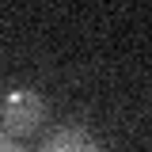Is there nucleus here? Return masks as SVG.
Segmentation results:
<instances>
[{
	"label": "nucleus",
	"mask_w": 152,
	"mask_h": 152,
	"mask_svg": "<svg viewBox=\"0 0 152 152\" xmlns=\"http://www.w3.org/2000/svg\"><path fill=\"white\" fill-rule=\"evenodd\" d=\"M46 114V99L34 88H12L0 103V122L8 133H31Z\"/></svg>",
	"instance_id": "nucleus-1"
},
{
	"label": "nucleus",
	"mask_w": 152,
	"mask_h": 152,
	"mask_svg": "<svg viewBox=\"0 0 152 152\" xmlns=\"http://www.w3.org/2000/svg\"><path fill=\"white\" fill-rule=\"evenodd\" d=\"M38 152H103V145H99L84 126H61V129H53L42 141Z\"/></svg>",
	"instance_id": "nucleus-2"
},
{
	"label": "nucleus",
	"mask_w": 152,
	"mask_h": 152,
	"mask_svg": "<svg viewBox=\"0 0 152 152\" xmlns=\"http://www.w3.org/2000/svg\"><path fill=\"white\" fill-rule=\"evenodd\" d=\"M0 152H23V148H19V145L8 137V133H0Z\"/></svg>",
	"instance_id": "nucleus-3"
}]
</instances>
